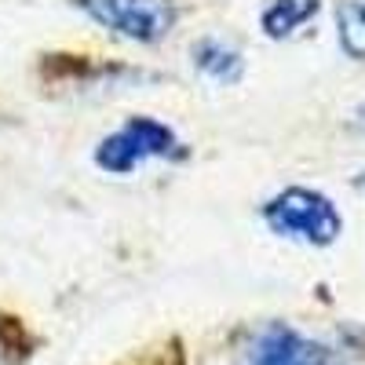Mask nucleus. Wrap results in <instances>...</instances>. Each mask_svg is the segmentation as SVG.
Here are the masks:
<instances>
[{
	"label": "nucleus",
	"mask_w": 365,
	"mask_h": 365,
	"mask_svg": "<svg viewBox=\"0 0 365 365\" xmlns=\"http://www.w3.org/2000/svg\"><path fill=\"white\" fill-rule=\"evenodd\" d=\"M263 223L289 241L311 249H325L340 237L344 230V216L325 194L311 190V187H285L278 190L267 205H263Z\"/></svg>",
	"instance_id": "nucleus-1"
},
{
	"label": "nucleus",
	"mask_w": 365,
	"mask_h": 365,
	"mask_svg": "<svg viewBox=\"0 0 365 365\" xmlns=\"http://www.w3.org/2000/svg\"><path fill=\"white\" fill-rule=\"evenodd\" d=\"M182 158V139L158 117L135 113L120 128L99 139L96 146V165L110 175H132L146 161H179Z\"/></svg>",
	"instance_id": "nucleus-2"
},
{
	"label": "nucleus",
	"mask_w": 365,
	"mask_h": 365,
	"mask_svg": "<svg viewBox=\"0 0 365 365\" xmlns=\"http://www.w3.org/2000/svg\"><path fill=\"white\" fill-rule=\"evenodd\" d=\"M106 34L132 44H161L179 19L175 0H70Z\"/></svg>",
	"instance_id": "nucleus-3"
},
{
	"label": "nucleus",
	"mask_w": 365,
	"mask_h": 365,
	"mask_svg": "<svg viewBox=\"0 0 365 365\" xmlns=\"http://www.w3.org/2000/svg\"><path fill=\"white\" fill-rule=\"evenodd\" d=\"M329 351L289 325H267L249 347V365H329Z\"/></svg>",
	"instance_id": "nucleus-4"
},
{
	"label": "nucleus",
	"mask_w": 365,
	"mask_h": 365,
	"mask_svg": "<svg viewBox=\"0 0 365 365\" xmlns=\"http://www.w3.org/2000/svg\"><path fill=\"white\" fill-rule=\"evenodd\" d=\"M190 63H194V70L205 81H216V84H234V81H241V73H245V58H241V51L230 41H223V37L194 41Z\"/></svg>",
	"instance_id": "nucleus-5"
},
{
	"label": "nucleus",
	"mask_w": 365,
	"mask_h": 365,
	"mask_svg": "<svg viewBox=\"0 0 365 365\" xmlns=\"http://www.w3.org/2000/svg\"><path fill=\"white\" fill-rule=\"evenodd\" d=\"M322 8V0H267V8L259 11V29L270 41L292 37L299 26H307Z\"/></svg>",
	"instance_id": "nucleus-6"
},
{
	"label": "nucleus",
	"mask_w": 365,
	"mask_h": 365,
	"mask_svg": "<svg viewBox=\"0 0 365 365\" xmlns=\"http://www.w3.org/2000/svg\"><path fill=\"white\" fill-rule=\"evenodd\" d=\"M336 37L344 55L365 58V0H340L336 4Z\"/></svg>",
	"instance_id": "nucleus-7"
},
{
	"label": "nucleus",
	"mask_w": 365,
	"mask_h": 365,
	"mask_svg": "<svg viewBox=\"0 0 365 365\" xmlns=\"http://www.w3.org/2000/svg\"><path fill=\"white\" fill-rule=\"evenodd\" d=\"M358 187H361V190H365V172H361V175H358Z\"/></svg>",
	"instance_id": "nucleus-8"
}]
</instances>
